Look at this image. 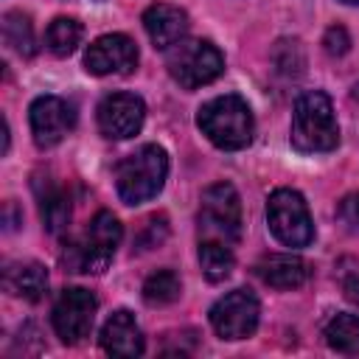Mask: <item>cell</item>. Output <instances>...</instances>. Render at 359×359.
<instances>
[{
    "label": "cell",
    "mask_w": 359,
    "mask_h": 359,
    "mask_svg": "<svg viewBox=\"0 0 359 359\" xmlns=\"http://www.w3.org/2000/svg\"><path fill=\"white\" fill-rule=\"evenodd\" d=\"M196 123L202 135H208V140L224 151H238L250 146L255 132L252 109L241 95H233V93L216 95L208 104H202L196 112Z\"/></svg>",
    "instance_id": "1"
},
{
    "label": "cell",
    "mask_w": 359,
    "mask_h": 359,
    "mask_svg": "<svg viewBox=\"0 0 359 359\" xmlns=\"http://www.w3.org/2000/svg\"><path fill=\"white\" fill-rule=\"evenodd\" d=\"M339 143V126L331 98L323 90H309L294 101L292 112V146L300 154L331 151Z\"/></svg>",
    "instance_id": "2"
},
{
    "label": "cell",
    "mask_w": 359,
    "mask_h": 359,
    "mask_svg": "<svg viewBox=\"0 0 359 359\" xmlns=\"http://www.w3.org/2000/svg\"><path fill=\"white\" fill-rule=\"evenodd\" d=\"M168 177V154L157 143H146L115 165V188L126 205H140L157 196Z\"/></svg>",
    "instance_id": "3"
},
{
    "label": "cell",
    "mask_w": 359,
    "mask_h": 359,
    "mask_svg": "<svg viewBox=\"0 0 359 359\" xmlns=\"http://www.w3.org/2000/svg\"><path fill=\"white\" fill-rule=\"evenodd\" d=\"M121 236H123V227L121 222L109 213V210H98L93 216V222L87 224V230L73 238L65 252H62V264L70 269V272H104L121 244Z\"/></svg>",
    "instance_id": "4"
},
{
    "label": "cell",
    "mask_w": 359,
    "mask_h": 359,
    "mask_svg": "<svg viewBox=\"0 0 359 359\" xmlns=\"http://www.w3.org/2000/svg\"><path fill=\"white\" fill-rule=\"evenodd\" d=\"M199 241H224L236 247L241 238V199L238 191L230 182H213L205 188L202 202H199Z\"/></svg>",
    "instance_id": "5"
},
{
    "label": "cell",
    "mask_w": 359,
    "mask_h": 359,
    "mask_svg": "<svg viewBox=\"0 0 359 359\" xmlns=\"http://www.w3.org/2000/svg\"><path fill=\"white\" fill-rule=\"evenodd\" d=\"M165 67L180 87L196 90L222 76L224 56L219 53L216 45H210L205 39H182L165 50Z\"/></svg>",
    "instance_id": "6"
},
{
    "label": "cell",
    "mask_w": 359,
    "mask_h": 359,
    "mask_svg": "<svg viewBox=\"0 0 359 359\" xmlns=\"http://www.w3.org/2000/svg\"><path fill=\"white\" fill-rule=\"evenodd\" d=\"M266 222L272 236L286 247H306L314 241V222L306 199L292 188H278L266 199Z\"/></svg>",
    "instance_id": "7"
},
{
    "label": "cell",
    "mask_w": 359,
    "mask_h": 359,
    "mask_svg": "<svg viewBox=\"0 0 359 359\" xmlns=\"http://www.w3.org/2000/svg\"><path fill=\"white\" fill-rule=\"evenodd\" d=\"M95 309H98V300H95V294L90 289H81V286L65 289L59 294V300L53 303V314H50L56 337L62 342H67V345H76L84 337H90V328H93V320H95Z\"/></svg>",
    "instance_id": "8"
},
{
    "label": "cell",
    "mask_w": 359,
    "mask_h": 359,
    "mask_svg": "<svg viewBox=\"0 0 359 359\" xmlns=\"http://www.w3.org/2000/svg\"><path fill=\"white\" fill-rule=\"evenodd\" d=\"M261 306L250 289H233L210 306V325L222 339H247L258 328Z\"/></svg>",
    "instance_id": "9"
},
{
    "label": "cell",
    "mask_w": 359,
    "mask_h": 359,
    "mask_svg": "<svg viewBox=\"0 0 359 359\" xmlns=\"http://www.w3.org/2000/svg\"><path fill=\"white\" fill-rule=\"evenodd\" d=\"M146 104L135 93H109L98 104V129L109 140L135 137L143 126Z\"/></svg>",
    "instance_id": "10"
},
{
    "label": "cell",
    "mask_w": 359,
    "mask_h": 359,
    "mask_svg": "<svg viewBox=\"0 0 359 359\" xmlns=\"http://www.w3.org/2000/svg\"><path fill=\"white\" fill-rule=\"evenodd\" d=\"M28 118H31L34 143L39 149H53L56 143H62V137L76 123L73 107L65 98H59V95H39V98H34V104L28 109Z\"/></svg>",
    "instance_id": "11"
},
{
    "label": "cell",
    "mask_w": 359,
    "mask_h": 359,
    "mask_svg": "<svg viewBox=\"0 0 359 359\" xmlns=\"http://www.w3.org/2000/svg\"><path fill=\"white\" fill-rule=\"evenodd\" d=\"M137 65V45L126 34H104L84 50V67L93 76L132 73Z\"/></svg>",
    "instance_id": "12"
},
{
    "label": "cell",
    "mask_w": 359,
    "mask_h": 359,
    "mask_svg": "<svg viewBox=\"0 0 359 359\" xmlns=\"http://www.w3.org/2000/svg\"><path fill=\"white\" fill-rule=\"evenodd\" d=\"M143 28L154 48L168 50L188 34V14L171 3H154L143 11Z\"/></svg>",
    "instance_id": "13"
},
{
    "label": "cell",
    "mask_w": 359,
    "mask_h": 359,
    "mask_svg": "<svg viewBox=\"0 0 359 359\" xmlns=\"http://www.w3.org/2000/svg\"><path fill=\"white\" fill-rule=\"evenodd\" d=\"M101 348L109 356H140L143 353V334L132 311L118 309L107 317L101 328Z\"/></svg>",
    "instance_id": "14"
},
{
    "label": "cell",
    "mask_w": 359,
    "mask_h": 359,
    "mask_svg": "<svg viewBox=\"0 0 359 359\" xmlns=\"http://www.w3.org/2000/svg\"><path fill=\"white\" fill-rule=\"evenodd\" d=\"M255 275L272 289H297L309 280L311 269L300 255L275 252V255H266L255 264Z\"/></svg>",
    "instance_id": "15"
},
{
    "label": "cell",
    "mask_w": 359,
    "mask_h": 359,
    "mask_svg": "<svg viewBox=\"0 0 359 359\" xmlns=\"http://www.w3.org/2000/svg\"><path fill=\"white\" fill-rule=\"evenodd\" d=\"M3 289L14 297H22L28 303H36L45 297L48 292V272L42 264L36 261H20V264H8L3 269Z\"/></svg>",
    "instance_id": "16"
},
{
    "label": "cell",
    "mask_w": 359,
    "mask_h": 359,
    "mask_svg": "<svg viewBox=\"0 0 359 359\" xmlns=\"http://www.w3.org/2000/svg\"><path fill=\"white\" fill-rule=\"evenodd\" d=\"M34 194H36V202H39L42 224L50 233H62L67 227V222H70V202H67L65 191L53 180L36 177L34 180Z\"/></svg>",
    "instance_id": "17"
},
{
    "label": "cell",
    "mask_w": 359,
    "mask_h": 359,
    "mask_svg": "<svg viewBox=\"0 0 359 359\" xmlns=\"http://www.w3.org/2000/svg\"><path fill=\"white\" fill-rule=\"evenodd\" d=\"M233 264H236V255H233V247L230 244L210 241V238H202L199 241V266H202V275L210 283L224 280L233 272Z\"/></svg>",
    "instance_id": "18"
},
{
    "label": "cell",
    "mask_w": 359,
    "mask_h": 359,
    "mask_svg": "<svg viewBox=\"0 0 359 359\" xmlns=\"http://www.w3.org/2000/svg\"><path fill=\"white\" fill-rule=\"evenodd\" d=\"M323 337L331 351L356 356L359 353V317L356 314H334L325 323Z\"/></svg>",
    "instance_id": "19"
},
{
    "label": "cell",
    "mask_w": 359,
    "mask_h": 359,
    "mask_svg": "<svg viewBox=\"0 0 359 359\" xmlns=\"http://www.w3.org/2000/svg\"><path fill=\"white\" fill-rule=\"evenodd\" d=\"M3 42L20 53V56H34L36 53V36H34V25L22 11H6L3 14Z\"/></svg>",
    "instance_id": "20"
},
{
    "label": "cell",
    "mask_w": 359,
    "mask_h": 359,
    "mask_svg": "<svg viewBox=\"0 0 359 359\" xmlns=\"http://www.w3.org/2000/svg\"><path fill=\"white\" fill-rule=\"evenodd\" d=\"M81 22L73 17H56L45 31V45L53 56H70L81 42Z\"/></svg>",
    "instance_id": "21"
},
{
    "label": "cell",
    "mask_w": 359,
    "mask_h": 359,
    "mask_svg": "<svg viewBox=\"0 0 359 359\" xmlns=\"http://www.w3.org/2000/svg\"><path fill=\"white\" fill-rule=\"evenodd\" d=\"M180 292H182V283L171 269H157L143 283V300L149 306H168L180 297Z\"/></svg>",
    "instance_id": "22"
},
{
    "label": "cell",
    "mask_w": 359,
    "mask_h": 359,
    "mask_svg": "<svg viewBox=\"0 0 359 359\" xmlns=\"http://www.w3.org/2000/svg\"><path fill=\"white\" fill-rule=\"evenodd\" d=\"M165 233H168V219H165L163 213H160V216H151V219L146 222V230H143L140 241H137V250L160 247V244H163V238H165Z\"/></svg>",
    "instance_id": "23"
},
{
    "label": "cell",
    "mask_w": 359,
    "mask_h": 359,
    "mask_svg": "<svg viewBox=\"0 0 359 359\" xmlns=\"http://www.w3.org/2000/svg\"><path fill=\"white\" fill-rule=\"evenodd\" d=\"M323 45H325V53L328 56H342V53H348L351 36H348V31L342 25H331L325 31V36H323Z\"/></svg>",
    "instance_id": "24"
},
{
    "label": "cell",
    "mask_w": 359,
    "mask_h": 359,
    "mask_svg": "<svg viewBox=\"0 0 359 359\" xmlns=\"http://www.w3.org/2000/svg\"><path fill=\"white\" fill-rule=\"evenodd\" d=\"M339 219L348 222L351 227H359V194H351L339 205Z\"/></svg>",
    "instance_id": "25"
},
{
    "label": "cell",
    "mask_w": 359,
    "mask_h": 359,
    "mask_svg": "<svg viewBox=\"0 0 359 359\" xmlns=\"http://www.w3.org/2000/svg\"><path fill=\"white\" fill-rule=\"evenodd\" d=\"M342 292H345V297H348L353 306H359V275H351V278H345V283H342Z\"/></svg>",
    "instance_id": "26"
},
{
    "label": "cell",
    "mask_w": 359,
    "mask_h": 359,
    "mask_svg": "<svg viewBox=\"0 0 359 359\" xmlns=\"http://www.w3.org/2000/svg\"><path fill=\"white\" fill-rule=\"evenodd\" d=\"M342 3H351V6H359V0H342Z\"/></svg>",
    "instance_id": "27"
}]
</instances>
